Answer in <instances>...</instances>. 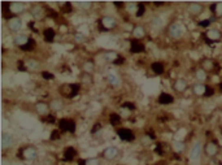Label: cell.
I'll list each match as a JSON object with an SVG mask.
<instances>
[{
    "instance_id": "1",
    "label": "cell",
    "mask_w": 222,
    "mask_h": 165,
    "mask_svg": "<svg viewBox=\"0 0 222 165\" xmlns=\"http://www.w3.org/2000/svg\"><path fill=\"white\" fill-rule=\"evenodd\" d=\"M182 34H183V28L181 26V24H172L169 26V35H170L172 38L174 39H178L182 37Z\"/></svg>"
},
{
    "instance_id": "2",
    "label": "cell",
    "mask_w": 222,
    "mask_h": 165,
    "mask_svg": "<svg viewBox=\"0 0 222 165\" xmlns=\"http://www.w3.org/2000/svg\"><path fill=\"white\" fill-rule=\"evenodd\" d=\"M22 155V157L26 160H35L37 159V156H38V151H37V148L35 147H26L24 148V150L19 152Z\"/></svg>"
},
{
    "instance_id": "3",
    "label": "cell",
    "mask_w": 222,
    "mask_h": 165,
    "mask_svg": "<svg viewBox=\"0 0 222 165\" xmlns=\"http://www.w3.org/2000/svg\"><path fill=\"white\" fill-rule=\"evenodd\" d=\"M60 130L69 131V133H74V131H76V122L71 121V120H66V118H64V120L60 121Z\"/></svg>"
},
{
    "instance_id": "4",
    "label": "cell",
    "mask_w": 222,
    "mask_h": 165,
    "mask_svg": "<svg viewBox=\"0 0 222 165\" xmlns=\"http://www.w3.org/2000/svg\"><path fill=\"white\" fill-rule=\"evenodd\" d=\"M117 134H118V137L122 140H126V142L134 140V133L130 129H120V130L117 131Z\"/></svg>"
},
{
    "instance_id": "5",
    "label": "cell",
    "mask_w": 222,
    "mask_h": 165,
    "mask_svg": "<svg viewBox=\"0 0 222 165\" xmlns=\"http://www.w3.org/2000/svg\"><path fill=\"white\" fill-rule=\"evenodd\" d=\"M204 151H205V153L208 155V156H216V155L218 153V146L214 142H208L207 144H205V147H204Z\"/></svg>"
},
{
    "instance_id": "6",
    "label": "cell",
    "mask_w": 222,
    "mask_h": 165,
    "mask_svg": "<svg viewBox=\"0 0 222 165\" xmlns=\"http://www.w3.org/2000/svg\"><path fill=\"white\" fill-rule=\"evenodd\" d=\"M8 28L12 31H18L22 28V21L18 17H12L8 20Z\"/></svg>"
},
{
    "instance_id": "7",
    "label": "cell",
    "mask_w": 222,
    "mask_h": 165,
    "mask_svg": "<svg viewBox=\"0 0 222 165\" xmlns=\"http://www.w3.org/2000/svg\"><path fill=\"white\" fill-rule=\"evenodd\" d=\"M102 26L105 30H110V29H113L114 26H116V20H114L113 17H110V16H105V17H103L102 18Z\"/></svg>"
},
{
    "instance_id": "8",
    "label": "cell",
    "mask_w": 222,
    "mask_h": 165,
    "mask_svg": "<svg viewBox=\"0 0 222 165\" xmlns=\"http://www.w3.org/2000/svg\"><path fill=\"white\" fill-rule=\"evenodd\" d=\"M205 37H207L208 41L210 42H217L221 39V31L220 30H216V29H209L207 33H205Z\"/></svg>"
},
{
    "instance_id": "9",
    "label": "cell",
    "mask_w": 222,
    "mask_h": 165,
    "mask_svg": "<svg viewBox=\"0 0 222 165\" xmlns=\"http://www.w3.org/2000/svg\"><path fill=\"white\" fill-rule=\"evenodd\" d=\"M103 156H104V159H107V160H113L118 156V150H117L116 147H108L104 150Z\"/></svg>"
},
{
    "instance_id": "10",
    "label": "cell",
    "mask_w": 222,
    "mask_h": 165,
    "mask_svg": "<svg viewBox=\"0 0 222 165\" xmlns=\"http://www.w3.org/2000/svg\"><path fill=\"white\" fill-rule=\"evenodd\" d=\"M35 111H37V113L40 114V116H48V112H50V105L43 103V101H39V103L35 104Z\"/></svg>"
},
{
    "instance_id": "11",
    "label": "cell",
    "mask_w": 222,
    "mask_h": 165,
    "mask_svg": "<svg viewBox=\"0 0 222 165\" xmlns=\"http://www.w3.org/2000/svg\"><path fill=\"white\" fill-rule=\"evenodd\" d=\"M200 155H201V144L197 142V143H195L194 147H192L191 153H190V159L192 161H197L200 159Z\"/></svg>"
},
{
    "instance_id": "12",
    "label": "cell",
    "mask_w": 222,
    "mask_h": 165,
    "mask_svg": "<svg viewBox=\"0 0 222 165\" xmlns=\"http://www.w3.org/2000/svg\"><path fill=\"white\" fill-rule=\"evenodd\" d=\"M188 12L192 16H197L203 12V4L201 3H190L188 4Z\"/></svg>"
},
{
    "instance_id": "13",
    "label": "cell",
    "mask_w": 222,
    "mask_h": 165,
    "mask_svg": "<svg viewBox=\"0 0 222 165\" xmlns=\"http://www.w3.org/2000/svg\"><path fill=\"white\" fill-rule=\"evenodd\" d=\"M25 9V4L24 3H18V1H14V3H11L9 4V12H12L13 14H18V13H22Z\"/></svg>"
},
{
    "instance_id": "14",
    "label": "cell",
    "mask_w": 222,
    "mask_h": 165,
    "mask_svg": "<svg viewBox=\"0 0 222 165\" xmlns=\"http://www.w3.org/2000/svg\"><path fill=\"white\" fill-rule=\"evenodd\" d=\"M13 144V138L11 134H6V133H3L1 135V148L3 150H6L9 148Z\"/></svg>"
},
{
    "instance_id": "15",
    "label": "cell",
    "mask_w": 222,
    "mask_h": 165,
    "mask_svg": "<svg viewBox=\"0 0 222 165\" xmlns=\"http://www.w3.org/2000/svg\"><path fill=\"white\" fill-rule=\"evenodd\" d=\"M186 88H187V82L185 80H182V78H178V80H175L174 82V90L178 91V92H183Z\"/></svg>"
},
{
    "instance_id": "16",
    "label": "cell",
    "mask_w": 222,
    "mask_h": 165,
    "mask_svg": "<svg viewBox=\"0 0 222 165\" xmlns=\"http://www.w3.org/2000/svg\"><path fill=\"white\" fill-rule=\"evenodd\" d=\"M130 51L133 54H140V52L144 51V46L142 43H139L138 41H133L131 42V47H130Z\"/></svg>"
},
{
    "instance_id": "17",
    "label": "cell",
    "mask_w": 222,
    "mask_h": 165,
    "mask_svg": "<svg viewBox=\"0 0 222 165\" xmlns=\"http://www.w3.org/2000/svg\"><path fill=\"white\" fill-rule=\"evenodd\" d=\"M173 100H174V99H173V96L170 94H166V92H162L161 95H160L159 96V103L160 104H172L173 103Z\"/></svg>"
},
{
    "instance_id": "18",
    "label": "cell",
    "mask_w": 222,
    "mask_h": 165,
    "mask_svg": "<svg viewBox=\"0 0 222 165\" xmlns=\"http://www.w3.org/2000/svg\"><path fill=\"white\" fill-rule=\"evenodd\" d=\"M29 41H30V38H27L26 35H17V37L14 38V43L21 48L25 47V46L29 43Z\"/></svg>"
},
{
    "instance_id": "19",
    "label": "cell",
    "mask_w": 222,
    "mask_h": 165,
    "mask_svg": "<svg viewBox=\"0 0 222 165\" xmlns=\"http://www.w3.org/2000/svg\"><path fill=\"white\" fill-rule=\"evenodd\" d=\"M24 64L26 67V70H35V69L39 67V62L35 60V59H27Z\"/></svg>"
},
{
    "instance_id": "20",
    "label": "cell",
    "mask_w": 222,
    "mask_h": 165,
    "mask_svg": "<svg viewBox=\"0 0 222 165\" xmlns=\"http://www.w3.org/2000/svg\"><path fill=\"white\" fill-rule=\"evenodd\" d=\"M205 90H207V86L201 85V83H196L192 87V91H194L195 95L197 96H201V95H205Z\"/></svg>"
},
{
    "instance_id": "21",
    "label": "cell",
    "mask_w": 222,
    "mask_h": 165,
    "mask_svg": "<svg viewBox=\"0 0 222 165\" xmlns=\"http://www.w3.org/2000/svg\"><path fill=\"white\" fill-rule=\"evenodd\" d=\"M31 14L34 18H40L42 16H43V8H42L40 5H34L31 7Z\"/></svg>"
},
{
    "instance_id": "22",
    "label": "cell",
    "mask_w": 222,
    "mask_h": 165,
    "mask_svg": "<svg viewBox=\"0 0 222 165\" xmlns=\"http://www.w3.org/2000/svg\"><path fill=\"white\" fill-rule=\"evenodd\" d=\"M76 156H77V151L74 150L73 147H68L66 150H65V152H64L65 160H73Z\"/></svg>"
},
{
    "instance_id": "23",
    "label": "cell",
    "mask_w": 222,
    "mask_h": 165,
    "mask_svg": "<svg viewBox=\"0 0 222 165\" xmlns=\"http://www.w3.org/2000/svg\"><path fill=\"white\" fill-rule=\"evenodd\" d=\"M63 107H64L63 100H60V99H53L50 104V108L52 111H60V109H63Z\"/></svg>"
},
{
    "instance_id": "24",
    "label": "cell",
    "mask_w": 222,
    "mask_h": 165,
    "mask_svg": "<svg viewBox=\"0 0 222 165\" xmlns=\"http://www.w3.org/2000/svg\"><path fill=\"white\" fill-rule=\"evenodd\" d=\"M104 57H105L107 61L116 62L120 59V56H118V54H116V52H113V51H108V52H105V54H104Z\"/></svg>"
},
{
    "instance_id": "25",
    "label": "cell",
    "mask_w": 222,
    "mask_h": 165,
    "mask_svg": "<svg viewBox=\"0 0 222 165\" xmlns=\"http://www.w3.org/2000/svg\"><path fill=\"white\" fill-rule=\"evenodd\" d=\"M133 35H134V38H135V39H140V38H143L146 35V31H144V29H143L142 26H135L134 30H133Z\"/></svg>"
},
{
    "instance_id": "26",
    "label": "cell",
    "mask_w": 222,
    "mask_h": 165,
    "mask_svg": "<svg viewBox=\"0 0 222 165\" xmlns=\"http://www.w3.org/2000/svg\"><path fill=\"white\" fill-rule=\"evenodd\" d=\"M94 69H95V64H94L92 61H86V62H83V72L84 73H89L91 74L94 72Z\"/></svg>"
},
{
    "instance_id": "27",
    "label": "cell",
    "mask_w": 222,
    "mask_h": 165,
    "mask_svg": "<svg viewBox=\"0 0 222 165\" xmlns=\"http://www.w3.org/2000/svg\"><path fill=\"white\" fill-rule=\"evenodd\" d=\"M151 68H152V70L155 74H162L164 73V65H162L161 62H153Z\"/></svg>"
},
{
    "instance_id": "28",
    "label": "cell",
    "mask_w": 222,
    "mask_h": 165,
    "mask_svg": "<svg viewBox=\"0 0 222 165\" xmlns=\"http://www.w3.org/2000/svg\"><path fill=\"white\" fill-rule=\"evenodd\" d=\"M43 35H44V39L47 42H52L55 39V30L53 29H45Z\"/></svg>"
},
{
    "instance_id": "29",
    "label": "cell",
    "mask_w": 222,
    "mask_h": 165,
    "mask_svg": "<svg viewBox=\"0 0 222 165\" xmlns=\"http://www.w3.org/2000/svg\"><path fill=\"white\" fill-rule=\"evenodd\" d=\"M203 69L205 72H207V70H213V69H214L213 60H210V59H205V60L203 61Z\"/></svg>"
},
{
    "instance_id": "30",
    "label": "cell",
    "mask_w": 222,
    "mask_h": 165,
    "mask_svg": "<svg viewBox=\"0 0 222 165\" xmlns=\"http://www.w3.org/2000/svg\"><path fill=\"white\" fill-rule=\"evenodd\" d=\"M107 80L109 81V83L112 86H118L120 85V78L117 77L116 74H113V73H109L108 77H107Z\"/></svg>"
},
{
    "instance_id": "31",
    "label": "cell",
    "mask_w": 222,
    "mask_h": 165,
    "mask_svg": "<svg viewBox=\"0 0 222 165\" xmlns=\"http://www.w3.org/2000/svg\"><path fill=\"white\" fill-rule=\"evenodd\" d=\"M195 75H196L197 81H205L207 80V72H205L203 68L197 69V70L195 72Z\"/></svg>"
},
{
    "instance_id": "32",
    "label": "cell",
    "mask_w": 222,
    "mask_h": 165,
    "mask_svg": "<svg viewBox=\"0 0 222 165\" xmlns=\"http://www.w3.org/2000/svg\"><path fill=\"white\" fill-rule=\"evenodd\" d=\"M173 150H174L175 152H182V151L185 150V143L181 140H175L174 143H173Z\"/></svg>"
},
{
    "instance_id": "33",
    "label": "cell",
    "mask_w": 222,
    "mask_h": 165,
    "mask_svg": "<svg viewBox=\"0 0 222 165\" xmlns=\"http://www.w3.org/2000/svg\"><path fill=\"white\" fill-rule=\"evenodd\" d=\"M126 8H127V12L129 13H135L136 14V12H138V3H127L126 4Z\"/></svg>"
},
{
    "instance_id": "34",
    "label": "cell",
    "mask_w": 222,
    "mask_h": 165,
    "mask_svg": "<svg viewBox=\"0 0 222 165\" xmlns=\"http://www.w3.org/2000/svg\"><path fill=\"white\" fill-rule=\"evenodd\" d=\"M212 9H213V12L216 13V16L222 17V3H216V4H213Z\"/></svg>"
},
{
    "instance_id": "35",
    "label": "cell",
    "mask_w": 222,
    "mask_h": 165,
    "mask_svg": "<svg viewBox=\"0 0 222 165\" xmlns=\"http://www.w3.org/2000/svg\"><path fill=\"white\" fill-rule=\"evenodd\" d=\"M109 121L112 125H117V124H120V121H121V116L118 113H112L109 117Z\"/></svg>"
},
{
    "instance_id": "36",
    "label": "cell",
    "mask_w": 222,
    "mask_h": 165,
    "mask_svg": "<svg viewBox=\"0 0 222 165\" xmlns=\"http://www.w3.org/2000/svg\"><path fill=\"white\" fill-rule=\"evenodd\" d=\"M74 41L77 43H83L86 42V35L82 34V33H77L76 35H74Z\"/></svg>"
},
{
    "instance_id": "37",
    "label": "cell",
    "mask_w": 222,
    "mask_h": 165,
    "mask_svg": "<svg viewBox=\"0 0 222 165\" xmlns=\"http://www.w3.org/2000/svg\"><path fill=\"white\" fill-rule=\"evenodd\" d=\"M81 78H82V82H83V83L90 85L91 82H92V77H91V74H89V73H83Z\"/></svg>"
},
{
    "instance_id": "38",
    "label": "cell",
    "mask_w": 222,
    "mask_h": 165,
    "mask_svg": "<svg viewBox=\"0 0 222 165\" xmlns=\"http://www.w3.org/2000/svg\"><path fill=\"white\" fill-rule=\"evenodd\" d=\"M120 116H121V117H125V118H127V117L130 116V109H127V108H125V107H121Z\"/></svg>"
},
{
    "instance_id": "39",
    "label": "cell",
    "mask_w": 222,
    "mask_h": 165,
    "mask_svg": "<svg viewBox=\"0 0 222 165\" xmlns=\"http://www.w3.org/2000/svg\"><path fill=\"white\" fill-rule=\"evenodd\" d=\"M34 46H35V42L32 41V39H30V41H29V43H27V44H26L25 47H22L21 49H24V51H31V49L34 48Z\"/></svg>"
},
{
    "instance_id": "40",
    "label": "cell",
    "mask_w": 222,
    "mask_h": 165,
    "mask_svg": "<svg viewBox=\"0 0 222 165\" xmlns=\"http://www.w3.org/2000/svg\"><path fill=\"white\" fill-rule=\"evenodd\" d=\"M144 4H142V3H138V12H136V16L138 17H142L143 13H144Z\"/></svg>"
},
{
    "instance_id": "41",
    "label": "cell",
    "mask_w": 222,
    "mask_h": 165,
    "mask_svg": "<svg viewBox=\"0 0 222 165\" xmlns=\"http://www.w3.org/2000/svg\"><path fill=\"white\" fill-rule=\"evenodd\" d=\"M86 165H100L99 159H89L86 160Z\"/></svg>"
},
{
    "instance_id": "42",
    "label": "cell",
    "mask_w": 222,
    "mask_h": 165,
    "mask_svg": "<svg viewBox=\"0 0 222 165\" xmlns=\"http://www.w3.org/2000/svg\"><path fill=\"white\" fill-rule=\"evenodd\" d=\"M78 5H79L81 8L89 9V8H91V5H92V3H90V1H83V3H78Z\"/></svg>"
},
{
    "instance_id": "43",
    "label": "cell",
    "mask_w": 222,
    "mask_h": 165,
    "mask_svg": "<svg viewBox=\"0 0 222 165\" xmlns=\"http://www.w3.org/2000/svg\"><path fill=\"white\" fill-rule=\"evenodd\" d=\"M42 77H43L44 80H53L55 75L52 73H48V72H43V73H42Z\"/></svg>"
},
{
    "instance_id": "44",
    "label": "cell",
    "mask_w": 222,
    "mask_h": 165,
    "mask_svg": "<svg viewBox=\"0 0 222 165\" xmlns=\"http://www.w3.org/2000/svg\"><path fill=\"white\" fill-rule=\"evenodd\" d=\"M199 25L203 26V28H208V26L210 25V20H203V21L199 22Z\"/></svg>"
},
{
    "instance_id": "45",
    "label": "cell",
    "mask_w": 222,
    "mask_h": 165,
    "mask_svg": "<svg viewBox=\"0 0 222 165\" xmlns=\"http://www.w3.org/2000/svg\"><path fill=\"white\" fill-rule=\"evenodd\" d=\"M214 94V90H213V88H212V87H207V90H205V95H204V96H208V98H209V96H212V95H213Z\"/></svg>"
},
{
    "instance_id": "46",
    "label": "cell",
    "mask_w": 222,
    "mask_h": 165,
    "mask_svg": "<svg viewBox=\"0 0 222 165\" xmlns=\"http://www.w3.org/2000/svg\"><path fill=\"white\" fill-rule=\"evenodd\" d=\"M78 33H84V34H87L89 33V28H87V25H82V26H79V31Z\"/></svg>"
},
{
    "instance_id": "47",
    "label": "cell",
    "mask_w": 222,
    "mask_h": 165,
    "mask_svg": "<svg viewBox=\"0 0 222 165\" xmlns=\"http://www.w3.org/2000/svg\"><path fill=\"white\" fill-rule=\"evenodd\" d=\"M58 138H60V133H58L57 130L52 131V134H51V139H58Z\"/></svg>"
},
{
    "instance_id": "48",
    "label": "cell",
    "mask_w": 222,
    "mask_h": 165,
    "mask_svg": "<svg viewBox=\"0 0 222 165\" xmlns=\"http://www.w3.org/2000/svg\"><path fill=\"white\" fill-rule=\"evenodd\" d=\"M63 9H64V12H70L71 11V4H70V3H65Z\"/></svg>"
},
{
    "instance_id": "49",
    "label": "cell",
    "mask_w": 222,
    "mask_h": 165,
    "mask_svg": "<svg viewBox=\"0 0 222 165\" xmlns=\"http://www.w3.org/2000/svg\"><path fill=\"white\" fill-rule=\"evenodd\" d=\"M122 107H125V108H127V109H130V111H133L134 108H135V105H133L131 103H125L122 105Z\"/></svg>"
},
{
    "instance_id": "50",
    "label": "cell",
    "mask_w": 222,
    "mask_h": 165,
    "mask_svg": "<svg viewBox=\"0 0 222 165\" xmlns=\"http://www.w3.org/2000/svg\"><path fill=\"white\" fill-rule=\"evenodd\" d=\"M153 25H155V26H160V25H161V21H160V18L153 20Z\"/></svg>"
},
{
    "instance_id": "51",
    "label": "cell",
    "mask_w": 222,
    "mask_h": 165,
    "mask_svg": "<svg viewBox=\"0 0 222 165\" xmlns=\"http://www.w3.org/2000/svg\"><path fill=\"white\" fill-rule=\"evenodd\" d=\"M47 121H48V124H53L55 117H53V116H48V117H47Z\"/></svg>"
},
{
    "instance_id": "52",
    "label": "cell",
    "mask_w": 222,
    "mask_h": 165,
    "mask_svg": "<svg viewBox=\"0 0 222 165\" xmlns=\"http://www.w3.org/2000/svg\"><path fill=\"white\" fill-rule=\"evenodd\" d=\"M100 127H102V126H100V124H96V126H95V127H92V134H94V133H96V131L99 130Z\"/></svg>"
},
{
    "instance_id": "53",
    "label": "cell",
    "mask_w": 222,
    "mask_h": 165,
    "mask_svg": "<svg viewBox=\"0 0 222 165\" xmlns=\"http://www.w3.org/2000/svg\"><path fill=\"white\" fill-rule=\"evenodd\" d=\"M114 5L118 7V8H121V7H125V3H114Z\"/></svg>"
},
{
    "instance_id": "54",
    "label": "cell",
    "mask_w": 222,
    "mask_h": 165,
    "mask_svg": "<svg viewBox=\"0 0 222 165\" xmlns=\"http://www.w3.org/2000/svg\"><path fill=\"white\" fill-rule=\"evenodd\" d=\"M122 61H123V59H122V57H120L118 60H117L116 62H114V64H118V65H120V64H122Z\"/></svg>"
},
{
    "instance_id": "55",
    "label": "cell",
    "mask_w": 222,
    "mask_h": 165,
    "mask_svg": "<svg viewBox=\"0 0 222 165\" xmlns=\"http://www.w3.org/2000/svg\"><path fill=\"white\" fill-rule=\"evenodd\" d=\"M79 165H86V160H79Z\"/></svg>"
},
{
    "instance_id": "56",
    "label": "cell",
    "mask_w": 222,
    "mask_h": 165,
    "mask_svg": "<svg viewBox=\"0 0 222 165\" xmlns=\"http://www.w3.org/2000/svg\"><path fill=\"white\" fill-rule=\"evenodd\" d=\"M60 29H61V31H64V33H65V31H66V26H61V28H60Z\"/></svg>"
},
{
    "instance_id": "57",
    "label": "cell",
    "mask_w": 222,
    "mask_h": 165,
    "mask_svg": "<svg viewBox=\"0 0 222 165\" xmlns=\"http://www.w3.org/2000/svg\"><path fill=\"white\" fill-rule=\"evenodd\" d=\"M220 88H221V91H222V83L220 85Z\"/></svg>"
}]
</instances>
